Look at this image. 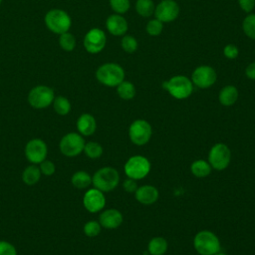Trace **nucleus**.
<instances>
[{"instance_id":"nucleus-1","label":"nucleus","mask_w":255,"mask_h":255,"mask_svg":"<svg viewBox=\"0 0 255 255\" xmlns=\"http://www.w3.org/2000/svg\"><path fill=\"white\" fill-rule=\"evenodd\" d=\"M120 182V174L118 170L111 166H105L98 169L92 177V184L95 188L109 192L114 190Z\"/></svg>"},{"instance_id":"nucleus-2","label":"nucleus","mask_w":255,"mask_h":255,"mask_svg":"<svg viewBox=\"0 0 255 255\" xmlns=\"http://www.w3.org/2000/svg\"><path fill=\"white\" fill-rule=\"evenodd\" d=\"M97 80L107 87H117L125 80L124 69L116 63H106L96 72Z\"/></svg>"},{"instance_id":"nucleus-3","label":"nucleus","mask_w":255,"mask_h":255,"mask_svg":"<svg viewBox=\"0 0 255 255\" xmlns=\"http://www.w3.org/2000/svg\"><path fill=\"white\" fill-rule=\"evenodd\" d=\"M193 246L200 255H213L220 251L219 238L211 231H199L193 239Z\"/></svg>"},{"instance_id":"nucleus-4","label":"nucleus","mask_w":255,"mask_h":255,"mask_svg":"<svg viewBox=\"0 0 255 255\" xmlns=\"http://www.w3.org/2000/svg\"><path fill=\"white\" fill-rule=\"evenodd\" d=\"M162 88L165 89L173 98L183 100L192 94L193 84L187 77L179 75L170 78L166 82H163Z\"/></svg>"},{"instance_id":"nucleus-5","label":"nucleus","mask_w":255,"mask_h":255,"mask_svg":"<svg viewBox=\"0 0 255 255\" xmlns=\"http://www.w3.org/2000/svg\"><path fill=\"white\" fill-rule=\"evenodd\" d=\"M45 24L50 31L61 35L69 31L72 21L68 13L64 10L52 9L45 15Z\"/></svg>"},{"instance_id":"nucleus-6","label":"nucleus","mask_w":255,"mask_h":255,"mask_svg":"<svg viewBox=\"0 0 255 255\" xmlns=\"http://www.w3.org/2000/svg\"><path fill=\"white\" fill-rule=\"evenodd\" d=\"M124 169L128 177L135 180L141 179L148 174L150 162L142 155H133L127 160Z\"/></svg>"},{"instance_id":"nucleus-7","label":"nucleus","mask_w":255,"mask_h":255,"mask_svg":"<svg viewBox=\"0 0 255 255\" xmlns=\"http://www.w3.org/2000/svg\"><path fill=\"white\" fill-rule=\"evenodd\" d=\"M85 143L82 134L78 132H69L61 138L59 147L65 156L75 157L84 150Z\"/></svg>"},{"instance_id":"nucleus-8","label":"nucleus","mask_w":255,"mask_h":255,"mask_svg":"<svg viewBox=\"0 0 255 255\" xmlns=\"http://www.w3.org/2000/svg\"><path fill=\"white\" fill-rule=\"evenodd\" d=\"M55 94L48 86H36L28 94V103L34 109H45L53 104Z\"/></svg>"},{"instance_id":"nucleus-9","label":"nucleus","mask_w":255,"mask_h":255,"mask_svg":"<svg viewBox=\"0 0 255 255\" xmlns=\"http://www.w3.org/2000/svg\"><path fill=\"white\" fill-rule=\"evenodd\" d=\"M231 160V151L224 143L214 144L208 153V162L212 168L216 170L225 169Z\"/></svg>"},{"instance_id":"nucleus-10","label":"nucleus","mask_w":255,"mask_h":255,"mask_svg":"<svg viewBox=\"0 0 255 255\" xmlns=\"http://www.w3.org/2000/svg\"><path fill=\"white\" fill-rule=\"evenodd\" d=\"M151 126L144 120H136L132 122L128 128L129 139L136 145L147 143L151 137Z\"/></svg>"},{"instance_id":"nucleus-11","label":"nucleus","mask_w":255,"mask_h":255,"mask_svg":"<svg viewBox=\"0 0 255 255\" xmlns=\"http://www.w3.org/2000/svg\"><path fill=\"white\" fill-rule=\"evenodd\" d=\"M48 153V146L43 139H30L25 146V156L33 164H40L46 159Z\"/></svg>"},{"instance_id":"nucleus-12","label":"nucleus","mask_w":255,"mask_h":255,"mask_svg":"<svg viewBox=\"0 0 255 255\" xmlns=\"http://www.w3.org/2000/svg\"><path fill=\"white\" fill-rule=\"evenodd\" d=\"M217 79L215 70L209 66L197 67L191 76V82L200 89H207L211 87Z\"/></svg>"},{"instance_id":"nucleus-13","label":"nucleus","mask_w":255,"mask_h":255,"mask_svg":"<svg viewBox=\"0 0 255 255\" xmlns=\"http://www.w3.org/2000/svg\"><path fill=\"white\" fill-rule=\"evenodd\" d=\"M107 38L103 30L99 28L91 29L84 38V47L91 54L101 52L106 46Z\"/></svg>"},{"instance_id":"nucleus-14","label":"nucleus","mask_w":255,"mask_h":255,"mask_svg":"<svg viewBox=\"0 0 255 255\" xmlns=\"http://www.w3.org/2000/svg\"><path fill=\"white\" fill-rule=\"evenodd\" d=\"M154 14L156 19L162 23L175 20L179 14V6L174 0H162L155 7Z\"/></svg>"},{"instance_id":"nucleus-15","label":"nucleus","mask_w":255,"mask_h":255,"mask_svg":"<svg viewBox=\"0 0 255 255\" xmlns=\"http://www.w3.org/2000/svg\"><path fill=\"white\" fill-rule=\"evenodd\" d=\"M83 204L84 207L91 213L101 211L106 205V197L104 192L95 187L88 189L83 197Z\"/></svg>"},{"instance_id":"nucleus-16","label":"nucleus","mask_w":255,"mask_h":255,"mask_svg":"<svg viewBox=\"0 0 255 255\" xmlns=\"http://www.w3.org/2000/svg\"><path fill=\"white\" fill-rule=\"evenodd\" d=\"M99 219V222L102 225V227L106 229H116L123 223L124 217L121 211H119L118 209L110 208L104 210L100 214Z\"/></svg>"},{"instance_id":"nucleus-17","label":"nucleus","mask_w":255,"mask_h":255,"mask_svg":"<svg viewBox=\"0 0 255 255\" xmlns=\"http://www.w3.org/2000/svg\"><path fill=\"white\" fill-rule=\"evenodd\" d=\"M158 190L153 185H142L137 187V189L134 192L135 199L143 204V205H150L154 203L158 198Z\"/></svg>"},{"instance_id":"nucleus-18","label":"nucleus","mask_w":255,"mask_h":255,"mask_svg":"<svg viewBox=\"0 0 255 255\" xmlns=\"http://www.w3.org/2000/svg\"><path fill=\"white\" fill-rule=\"evenodd\" d=\"M106 26L108 31L115 36L124 35L128 31V22L120 14H113L108 17Z\"/></svg>"},{"instance_id":"nucleus-19","label":"nucleus","mask_w":255,"mask_h":255,"mask_svg":"<svg viewBox=\"0 0 255 255\" xmlns=\"http://www.w3.org/2000/svg\"><path fill=\"white\" fill-rule=\"evenodd\" d=\"M97 128V122L91 114H83L77 121V129L82 135H92Z\"/></svg>"},{"instance_id":"nucleus-20","label":"nucleus","mask_w":255,"mask_h":255,"mask_svg":"<svg viewBox=\"0 0 255 255\" xmlns=\"http://www.w3.org/2000/svg\"><path fill=\"white\" fill-rule=\"evenodd\" d=\"M219 102L225 107L232 106L238 99V90L234 86H225L219 93Z\"/></svg>"},{"instance_id":"nucleus-21","label":"nucleus","mask_w":255,"mask_h":255,"mask_svg":"<svg viewBox=\"0 0 255 255\" xmlns=\"http://www.w3.org/2000/svg\"><path fill=\"white\" fill-rule=\"evenodd\" d=\"M41 174L40 168L36 164H31L24 169L22 173V180L27 185H34L40 180Z\"/></svg>"},{"instance_id":"nucleus-22","label":"nucleus","mask_w":255,"mask_h":255,"mask_svg":"<svg viewBox=\"0 0 255 255\" xmlns=\"http://www.w3.org/2000/svg\"><path fill=\"white\" fill-rule=\"evenodd\" d=\"M71 182L76 188L85 189L92 184V176L85 170H78L72 175Z\"/></svg>"},{"instance_id":"nucleus-23","label":"nucleus","mask_w":255,"mask_h":255,"mask_svg":"<svg viewBox=\"0 0 255 255\" xmlns=\"http://www.w3.org/2000/svg\"><path fill=\"white\" fill-rule=\"evenodd\" d=\"M150 255H163L167 250V241L163 237H153L147 246Z\"/></svg>"},{"instance_id":"nucleus-24","label":"nucleus","mask_w":255,"mask_h":255,"mask_svg":"<svg viewBox=\"0 0 255 255\" xmlns=\"http://www.w3.org/2000/svg\"><path fill=\"white\" fill-rule=\"evenodd\" d=\"M211 165L208 161H205L203 159L195 160L191 163L190 170L191 173L196 177H205L210 174L211 172Z\"/></svg>"},{"instance_id":"nucleus-25","label":"nucleus","mask_w":255,"mask_h":255,"mask_svg":"<svg viewBox=\"0 0 255 255\" xmlns=\"http://www.w3.org/2000/svg\"><path fill=\"white\" fill-rule=\"evenodd\" d=\"M117 92L121 99L127 101L131 100L135 96V88L133 84L128 81H123L120 85H118Z\"/></svg>"},{"instance_id":"nucleus-26","label":"nucleus","mask_w":255,"mask_h":255,"mask_svg":"<svg viewBox=\"0 0 255 255\" xmlns=\"http://www.w3.org/2000/svg\"><path fill=\"white\" fill-rule=\"evenodd\" d=\"M53 107L55 112L60 116H66L71 111V103L63 96H58L54 99Z\"/></svg>"},{"instance_id":"nucleus-27","label":"nucleus","mask_w":255,"mask_h":255,"mask_svg":"<svg viewBox=\"0 0 255 255\" xmlns=\"http://www.w3.org/2000/svg\"><path fill=\"white\" fill-rule=\"evenodd\" d=\"M135 10L140 16L149 17L154 13V3L152 0H137Z\"/></svg>"},{"instance_id":"nucleus-28","label":"nucleus","mask_w":255,"mask_h":255,"mask_svg":"<svg viewBox=\"0 0 255 255\" xmlns=\"http://www.w3.org/2000/svg\"><path fill=\"white\" fill-rule=\"evenodd\" d=\"M86 155L90 158H99L103 154V147L99 142L96 141H89L85 143L84 150Z\"/></svg>"},{"instance_id":"nucleus-29","label":"nucleus","mask_w":255,"mask_h":255,"mask_svg":"<svg viewBox=\"0 0 255 255\" xmlns=\"http://www.w3.org/2000/svg\"><path fill=\"white\" fill-rule=\"evenodd\" d=\"M59 44L63 50L70 52V51H73L76 46V39L74 35H72L71 33L65 32L60 35Z\"/></svg>"},{"instance_id":"nucleus-30","label":"nucleus","mask_w":255,"mask_h":255,"mask_svg":"<svg viewBox=\"0 0 255 255\" xmlns=\"http://www.w3.org/2000/svg\"><path fill=\"white\" fill-rule=\"evenodd\" d=\"M242 28L249 38L255 40V14H250L245 17L242 23Z\"/></svg>"},{"instance_id":"nucleus-31","label":"nucleus","mask_w":255,"mask_h":255,"mask_svg":"<svg viewBox=\"0 0 255 255\" xmlns=\"http://www.w3.org/2000/svg\"><path fill=\"white\" fill-rule=\"evenodd\" d=\"M101 230H102V225L100 224V222L95 221V220L88 221L84 225V233L88 237H96V236H98L100 234Z\"/></svg>"},{"instance_id":"nucleus-32","label":"nucleus","mask_w":255,"mask_h":255,"mask_svg":"<svg viewBox=\"0 0 255 255\" xmlns=\"http://www.w3.org/2000/svg\"><path fill=\"white\" fill-rule=\"evenodd\" d=\"M122 48L127 53H133L137 49V41L134 37L127 35L122 39Z\"/></svg>"},{"instance_id":"nucleus-33","label":"nucleus","mask_w":255,"mask_h":255,"mask_svg":"<svg viewBox=\"0 0 255 255\" xmlns=\"http://www.w3.org/2000/svg\"><path fill=\"white\" fill-rule=\"evenodd\" d=\"M110 5L116 13L123 14L129 9L130 3L129 0H110Z\"/></svg>"},{"instance_id":"nucleus-34","label":"nucleus","mask_w":255,"mask_h":255,"mask_svg":"<svg viewBox=\"0 0 255 255\" xmlns=\"http://www.w3.org/2000/svg\"><path fill=\"white\" fill-rule=\"evenodd\" d=\"M163 24L158 19L150 20L146 25V32L150 36H157L162 32Z\"/></svg>"},{"instance_id":"nucleus-35","label":"nucleus","mask_w":255,"mask_h":255,"mask_svg":"<svg viewBox=\"0 0 255 255\" xmlns=\"http://www.w3.org/2000/svg\"><path fill=\"white\" fill-rule=\"evenodd\" d=\"M39 168H40L41 173L46 175V176H50V175L54 174L55 170H56V166H55L54 162L51 161V160H48V159L43 160L40 163V167Z\"/></svg>"},{"instance_id":"nucleus-36","label":"nucleus","mask_w":255,"mask_h":255,"mask_svg":"<svg viewBox=\"0 0 255 255\" xmlns=\"http://www.w3.org/2000/svg\"><path fill=\"white\" fill-rule=\"evenodd\" d=\"M0 255H18L16 247L8 241L0 240Z\"/></svg>"},{"instance_id":"nucleus-37","label":"nucleus","mask_w":255,"mask_h":255,"mask_svg":"<svg viewBox=\"0 0 255 255\" xmlns=\"http://www.w3.org/2000/svg\"><path fill=\"white\" fill-rule=\"evenodd\" d=\"M223 54L228 59H235L238 57L239 51L238 48L233 44H228L223 49Z\"/></svg>"},{"instance_id":"nucleus-38","label":"nucleus","mask_w":255,"mask_h":255,"mask_svg":"<svg viewBox=\"0 0 255 255\" xmlns=\"http://www.w3.org/2000/svg\"><path fill=\"white\" fill-rule=\"evenodd\" d=\"M123 186H124V189L127 191V192H135V190L137 189V183H136V180L135 179H132V178H128L124 181L123 183Z\"/></svg>"},{"instance_id":"nucleus-39","label":"nucleus","mask_w":255,"mask_h":255,"mask_svg":"<svg viewBox=\"0 0 255 255\" xmlns=\"http://www.w3.org/2000/svg\"><path fill=\"white\" fill-rule=\"evenodd\" d=\"M238 2L240 8L247 13L251 12L255 7V0H238Z\"/></svg>"},{"instance_id":"nucleus-40","label":"nucleus","mask_w":255,"mask_h":255,"mask_svg":"<svg viewBox=\"0 0 255 255\" xmlns=\"http://www.w3.org/2000/svg\"><path fill=\"white\" fill-rule=\"evenodd\" d=\"M245 74L248 79L255 80V62L249 64L245 70Z\"/></svg>"},{"instance_id":"nucleus-41","label":"nucleus","mask_w":255,"mask_h":255,"mask_svg":"<svg viewBox=\"0 0 255 255\" xmlns=\"http://www.w3.org/2000/svg\"><path fill=\"white\" fill-rule=\"evenodd\" d=\"M213 255H226L225 253H222V252H217V253H215V254H213Z\"/></svg>"},{"instance_id":"nucleus-42","label":"nucleus","mask_w":255,"mask_h":255,"mask_svg":"<svg viewBox=\"0 0 255 255\" xmlns=\"http://www.w3.org/2000/svg\"><path fill=\"white\" fill-rule=\"evenodd\" d=\"M1 2H2V0H0V4H1Z\"/></svg>"}]
</instances>
